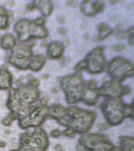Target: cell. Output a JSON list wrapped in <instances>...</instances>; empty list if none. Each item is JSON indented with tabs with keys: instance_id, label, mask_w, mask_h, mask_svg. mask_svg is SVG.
I'll use <instances>...</instances> for the list:
<instances>
[{
	"instance_id": "cell-1",
	"label": "cell",
	"mask_w": 134,
	"mask_h": 151,
	"mask_svg": "<svg viewBox=\"0 0 134 151\" xmlns=\"http://www.w3.org/2000/svg\"><path fill=\"white\" fill-rule=\"evenodd\" d=\"M67 112L69 117L68 127L81 134L89 130L96 118L95 113L81 109L76 106L69 107Z\"/></svg>"
},
{
	"instance_id": "cell-2",
	"label": "cell",
	"mask_w": 134,
	"mask_h": 151,
	"mask_svg": "<svg viewBox=\"0 0 134 151\" xmlns=\"http://www.w3.org/2000/svg\"><path fill=\"white\" fill-rule=\"evenodd\" d=\"M61 86L65 93L68 104L80 101L83 93V79L79 74H75L61 79Z\"/></svg>"
},
{
	"instance_id": "cell-3",
	"label": "cell",
	"mask_w": 134,
	"mask_h": 151,
	"mask_svg": "<svg viewBox=\"0 0 134 151\" xmlns=\"http://www.w3.org/2000/svg\"><path fill=\"white\" fill-rule=\"evenodd\" d=\"M15 28L19 34L18 39L22 42L26 41L31 37L43 38L47 35L45 29L36 22L22 20L16 24Z\"/></svg>"
},
{
	"instance_id": "cell-4",
	"label": "cell",
	"mask_w": 134,
	"mask_h": 151,
	"mask_svg": "<svg viewBox=\"0 0 134 151\" xmlns=\"http://www.w3.org/2000/svg\"><path fill=\"white\" fill-rule=\"evenodd\" d=\"M79 142L87 151H110L113 147L105 137L98 134L82 136Z\"/></svg>"
},
{
	"instance_id": "cell-5",
	"label": "cell",
	"mask_w": 134,
	"mask_h": 151,
	"mask_svg": "<svg viewBox=\"0 0 134 151\" xmlns=\"http://www.w3.org/2000/svg\"><path fill=\"white\" fill-rule=\"evenodd\" d=\"M20 142L22 146L43 151L48 148L49 145L48 135L41 128L36 129L33 133H24Z\"/></svg>"
},
{
	"instance_id": "cell-6",
	"label": "cell",
	"mask_w": 134,
	"mask_h": 151,
	"mask_svg": "<svg viewBox=\"0 0 134 151\" xmlns=\"http://www.w3.org/2000/svg\"><path fill=\"white\" fill-rule=\"evenodd\" d=\"M49 110V109L45 105H42L35 107L27 116L19 119V125L22 129L40 126L48 115Z\"/></svg>"
},
{
	"instance_id": "cell-7",
	"label": "cell",
	"mask_w": 134,
	"mask_h": 151,
	"mask_svg": "<svg viewBox=\"0 0 134 151\" xmlns=\"http://www.w3.org/2000/svg\"><path fill=\"white\" fill-rule=\"evenodd\" d=\"M108 68L111 76L117 80H122L125 76L132 75L133 73V67L131 64L120 58L112 60Z\"/></svg>"
},
{
	"instance_id": "cell-8",
	"label": "cell",
	"mask_w": 134,
	"mask_h": 151,
	"mask_svg": "<svg viewBox=\"0 0 134 151\" xmlns=\"http://www.w3.org/2000/svg\"><path fill=\"white\" fill-rule=\"evenodd\" d=\"M31 54V50L29 47L24 45H17L13 51L10 62L20 69H26L30 64L28 58Z\"/></svg>"
},
{
	"instance_id": "cell-9",
	"label": "cell",
	"mask_w": 134,
	"mask_h": 151,
	"mask_svg": "<svg viewBox=\"0 0 134 151\" xmlns=\"http://www.w3.org/2000/svg\"><path fill=\"white\" fill-rule=\"evenodd\" d=\"M102 50V48H96L87 55L86 61L88 63V69L89 73H100L104 68L106 61Z\"/></svg>"
},
{
	"instance_id": "cell-10",
	"label": "cell",
	"mask_w": 134,
	"mask_h": 151,
	"mask_svg": "<svg viewBox=\"0 0 134 151\" xmlns=\"http://www.w3.org/2000/svg\"><path fill=\"white\" fill-rule=\"evenodd\" d=\"M117 103L111 100H107L102 104L101 108L105 116L110 123H117V118L120 120V113L117 107Z\"/></svg>"
},
{
	"instance_id": "cell-11",
	"label": "cell",
	"mask_w": 134,
	"mask_h": 151,
	"mask_svg": "<svg viewBox=\"0 0 134 151\" xmlns=\"http://www.w3.org/2000/svg\"><path fill=\"white\" fill-rule=\"evenodd\" d=\"M18 90L22 101L28 104L35 102L39 97V91L31 86H24Z\"/></svg>"
},
{
	"instance_id": "cell-12",
	"label": "cell",
	"mask_w": 134,
	"mask_h": 151,
	"mask_svg": "<svg viewBox=\"0 0 134 151\" xmlns=\"http://www.w3.org/2000/svg\"><path fill=\"white\" fill-rule=\"evenodd\" d=\"M98 97V93L96 88L95 81H92L86 86L82 93L81 100L86 104L93 106L96 103Z\"/></svg>"
},
{
	"instance_id": "cell-13",
	"label": "cell",
	"mask_w": 134,
	"mask_h": 151,
	"mask_svg": "<svg viewBox=\"0 0 134 151\" xmlns=\"http://www.w3.org/2000/svg\"><path fill=\"white\" fill-rule=\"evenodd\" d=\"M121 91L119 86L113 81L105 83L99 90L100 94L104 96H116L120 94Z\"/></svg>"
},
{
	"instance_id": "cell-14",
	"label": "cell",
	"mask_w": 134,
	"mask_h": 151,
	"mask_svg": "<svg viewBox=\"0 0 134 151\" xmlns=\"http://www.w3.org/2000/svg\"><path fill=\"white\" fill-rule=\"evenodd\" d=\"M22 102L18 89H12L7 102V106L8 108L14 113L17 112Z\"/></svg>"
},
{
	"instance_id": "cell-15",
	"label": "cell",
	"mask_w": 134,
	"mask_h": 151,
	"mask_svg": "<svg viewBox=\"0 0 134 151\" xmlns=\"http://www.w3.org/2000/svg\"><path fill=\"white\" fill-rule=\"evenodd\" d=\"M12 76L11 74L5 69L0 70V89L10 88L12 85Z\"/></svg>"
},
{
	"instance_id": "cell-16",
	"label": "cell",
	"mask_w": 134,
	"mask_h": 151,
	"mask_svg": "<svg viewBox=\"0 0 134 151\" xmlns=\"http://www.w3.org/2000/svg\"><path fill=\"white\" fill-rule=\"evenodd\" d=\"M63 50V47L60 42H52L48 48V56L52 59L58 58L62 55Z\"/></svg>"
},
{
	"instance_id": "cell-17",
	"label": "cell",
	"mask_w": 134,
	"mask_h": 151,
	"mask_svg": "<svg viewBox=\"0 0 134 151\" xmlns=\"http://www.w3.org/2000/svg\"><path fill=\"white\" fill-rule=\"evenodd\" d=\"M49 114L51 118L59 120L65 116L66 111L61 105H53L49 108Z\"/></svg>"
},
{
	"instance_id": "cell-18",
	"label": "cell",
	"mask_w": 134,
	"mask_h": 151,
	"mask_svg": "<svg viewBox=\"0 0 134 151\" xmlns=\"http://www.w3.org/2000/svg\"><path fill=\"white\" fill-rule=\"evenodd\" d=\"M35 2V5L45 16H49L52 9V5L50 1H36Z\"/></svg>"
},
{
	"instance_id": "cell-19",
	"label": "cell",
	"mask_w": 134,
	"mask_h": 151,
	"mask_svg": "<svg viewBox=\"0 0 134 151\" xmlns=\"http://www.w3.org/2000/svg\"><path fill=\"white\" fill-rule=\"evenodd\" d=\"M15 42L13 35L11 34H7L2 39L1 47L4 49H10L15 45Z\"/></svg>"
},
{
	"instance_id": "cell-20",
	"label": "cell",
	"mask_w": 134,
	"mask_h": 151,
	"mask_svg": "<svg viewBox=\"0 0 134 151\" xmlns=\"http://www.w3.org/2000/svg\"><path fill=\"white\" fill-rule=\"evenodd\" d=\"M45 62L44 58L41 56L34 57L32 59L30 67L34 71L38 70L42 67Z\"/></svg>"
},
{
	"instance_id": "cell-21",
	"label": "cell",
	"mask_w": 134,
	"mask_h": 151,
	"mask_svg": "<svg viewBox=\"0 0 134 151\" xmlns=\"http://www.w3.org/2000/svg\"><path fill=\"white\" fill-rule=\"evenodd\" d=\"M81 10L85 14L88 15H93L95 14V10L91 1H85L81 7Z\"/></svg>"
},
{
	"instance_id": "cell-22",
	"label": "cell",
	"mask_w": 134,
	"mask_h": 151,
	"mask_svg": "<svg viewBox=\"0 0 134 151\" xmlns=\"http://www.w3.org/2000/svg\"><path fill=\"white\" fill-rule=\"evenodd\" d=\"M98 29L100 33V37L103 39L108 36L111 32L110 28L105 24H102L98 27Z\"/></svg>"
},
{
	"instance_id": "cell-23",
	"label": "cell",
	"mask_w": 134,
	"mask_h": 151,
	"mask_svg": "<svg viewBox=\"0 0 134 151\" xmlns=\"http://www.w3.org/2000/svg\"><path fill=\"white\" fill-rule=\"evenodd\" d=\"M8 23V17L3 8H0V28L6 27Z\"/></svg>"
},
{
	"instance_id": "cell-24",
	"label": "cell",
	"mask_w": 134,
	"mask_h": 151,
	"mask_svg": "<svg viewBox=\"0 0 134 151\" xmlns=\"http://www.w3.org/2000/svg\"><path fill=\"white\" fill-rule=\"evenodd\" d=\"M124 142L122 145L123 151H134V140H129Z\"/></svg>"
},
{
	"instance_id": "cell-25",
	"label": "cell",
	"mask_w": 134,
	"mask_h": 151,
	"mask_svg": "<svg viewBox=\"0 0 134 151\" xmlns=\"http://www.w3.org/2000/svg\"><path fill=\"white\" fill-rule=\"evenodd\" d=\"M30 106L28 104H24L21 106L18 111V113L19 116H24L28 113L30 109Z\"/></svg>"
},
{
	"instance_id": "cell-26",
	"label": "cell",
	"mask_w": 134,
	"mask_h": 151,
	"mask_svg": "<svg viewBox=\"0 0 134 151\" xmlns=\"http://www.w3.org/2000/svg\"><path fill=\"white\" fill-rule=\"evenodd\" d=\"M104 2L102 1H98L95 2L94 5V8L95 10L97 11L99 13L103 12L104 8Z\"/></svg>"
},
{
	"instance_id": "cell-27",
	"label": "cell",
	"mask_w": 134,
	"mask_h": 151,
	"mask_svg": "<svg viewBox=\"0 0 134 151\" xmlns=\"http://www.w3.org/2000/svg\"><path fill=\"white\" fill-rule=\"evenodd\" d=\"M87 65V62L86 61H81L78 64L75 68V70L76 71H79L83 69L86 67Z\"/></svg>"
},
{
	"instance_id": "cell-28",
	"label": "cell",
	"mask_w": 134,
	"mask_h": 151,
	"mask_svg": "<svg viewBox=\"0 0 134 151\" xmlns=\"http://www.w3.org/2000/svg\"><path fill=\"white\" fill-rule=\"evenodd\" d=\"M75 132L73 129H69L66 130L63 132V135L69 137L73 138L75 136Z\"/></svg>"
},
{
	"instance_id": "cell-29",
	"label": "cell",
	"mask_w": 134,
	"mask_h": 151,
	"mask_svg": "<svg viewBox=\"0 0 134 151\" xmlns=\"http://www.w3.org/2000/svg\"><path fill=\"white\" fill-rule=\"evenodd\" d=\"M60 134H61V133H60V131L57 129L54 130L51 133V135L53 137H57L59 136Z\"/></svg>"
},
{
	"instance_id": "cell-30",
	"label": "cell",
	"mask_w": 134,
	"mask_h": 151,
	"mask_svg": "<svg viewBox=\"0 0 134 151\" xmlns=\"http://www.w3.org/2000/svg\"><path fill=\"white\" fill-rule=\"evenodd\" d=\"M19 151H44L42 150L35 149L30 148H26V147H22L21 149H20Z\"/></svg>"
},
{
	"instance_id": "cell-31",
	"label": "cell",
	"mask_w": 134,
	"mask_h": 151,
	"mask_svg": "<svg viewBox=\"0 0 134 151\" xmlns=\"http://www.w3.org/2000/svg\"><path fill=\"white\" fill-rule=\"evenodd\" d=\"M30 84L32 86H35V87H37L38 86L39 82L38 80H34L30 81Z\"/></svg>"
},
{
	"instance_id": "cell-32",
	"label": "cell",
	"mask_w": 134,
	"mask_h": 151,
	"mask_svg": "<svg viewBox=\"0 0 134 151\" xmlns=\"http://www.w3.org/2000/svg\"><path fill=\"white\" fill-rule=\"evenodd\" d=\"M36 23L37 24H38L40 25H42L44 23V20L42 18H41L38 19L36 21H35Z\"/></svg>"
},
{
	"instance_id": "cell-33",
	"label": "cell",
	"mask_w": 134,
	"mask_h": 151,
	"mask_svg": "<svg viewBox=\"0 0 134 151\" xmlns=\"http://www.w3.org/2000/svg\"><path fill=\"white\" fill-rule=\"evenodd\" d=\"M3 123L7 126H10L11 124V122L9 119H4L3 121Z\"/></svg>"
},
{
	"instance_id": "cell-34",
	"label": "cell",
	"mask_w": 134,
	"mask_h": 151,
	"mask_svg": "<svg viewBox=\"0 0 134 151\" xmlns=\"http://www.w3.org/2000/svg\"><path fill=\"white\" fill-rule=\"evenodd\" d=\"M123 47L122 45H118L115 47V49L117 51H120L123 49Z\"/></svg>"
},
{
	"instance_id": "cell-35",
	"label": "cell",
	"mask_w": 134,
	"mask_h": 151,
	"mask_svg": "<svg viewBox=\"0 0 134 151\" xmlns=\"http://www.w3.org/2000/svg\"><path fill=\"white\" fill-rule=\"evenodd\" d=\"M8 119L10 120H15L16 119V116L14 113H11L9 114V116L8 117Z\"/></svg>"
},
{
	"instance_id": "cell-36",
	"label": "cell",
	"mask_w": 134,
	"mask_h": 151,
	"mask_svg": "<svg viewBox=\"0 0 134 151\" xmlns=\"http://www.w3.org/2000/svg\"><path fill=\"white\" fill-rule=\"evenodd\" d=\"M58 20L59 22L60 23H61V24H63L64 23V19H63L62 17L60 16L58 18Z\"/></svg>"
},
{
	"instance_id": "cell-37",
	"label": "cell",
	"mask_w": 134,
	"mask_h": 151,
	"mask_svg": "<svg viewBox=\"0 0 134 151\" xmlns=\"http://www.w3.org/2000/svg\"><path fill=\"white\" fill-rule=\"evenodd\" d=\"M59 32L61 34H65L67 33V30L66 29H64V28H61L59 30Z\"/></svg>"
},
{
	"instance_id": "cell-38",
	"label": "cell",
	"mask_w": 134,
	"mask_h": 151,
	"mask_svg": "<svg viewBox=\"0 0 134 151\" xmlns=\"http://www.w3.org/2000/svg\"><path fill=\"white\" fill-rule=\"evenodd\" d=\"M28 8L29 10H32V9H34V4H30L28 5Z\"/></svg>"
},
{
	"instance_id": "cell-39",
	"label": "cell",
	"mask_w": 134,
	"mask_h": 151,
	"mask_svg": "<svg viewBox=\"0 0 134 151\" xmlns=\"http://www.w3.org/2000/svg\"><path fill=\"white\" fill-rule=\"evenodd\" d=\"M66 38L65 39L64 41V45H65L66 46H68L69 44V40H68V39L66 37Z\"/></svg>"
},
{
	"instance_id": "cell-40",
	"label": "cell",
	"mask_w": 134,
	"mask_h": 151,
	"mask_svg": "<svg viewBox=\"0 0 134 151\" xmlns=\"http://www.w3.org/2000/svg\"><path fill=\"white\" fill-rule=\"evenodd\" d=\"M129 43L131 45H134V36L130 38L129 40Z\"/></svg>"
},
{
	"instance_id": "cell-41",
	"label": "cell",
	"mask_w": 134,
	"mask_h": 151,
	"mask_svg": "<svg viewBox=\"0 0 134 151\" xmlns=\"http://www.w3.org/2000/svg\"><path fill=\"white\" fill-rule=\"evenodd\" d=\"M127 35V34L126 33H122V34H120L118 35V37H120V38H123L125 37L126 35Z\"/></svg>"
},
{
	"instance_id": "cell-42",
	"label": "cell",
	"mask_w": 134,
	"mask_h": 151,
	"mask_svg": "<svg viewBox=\"0 0 134 151\" xmlns=\"http://www.w3.org/2000/svg\"><path fill=\"white\" fill-rule=\"evenodd\" d=\"M15 83H16V84L17 85V86H21V85H22L21 81H19V80H16Z\"/></svg>"
},
{
	"instance_id": "cell-43",
	"label": "cell",
	"mask_w": 134,
	"mask_h": 151,
	"mask_svg": "<svg viewBox=\"0 0 134 151\" xmlns=\"http://www.w3.org/2000/svg\"><path fill=\"white\" fill-rule=\"evenodd\" d=\"M129 32L131 33V34H134V27L131 29H129Z\"/></svg>"
},
{
	"instance_id": "cell-44",
	"label": "cell",
	"mask_w": 134,
	"mask_h": 151,
	"mask_svg": "<svg viewBox=\"0 0 134 151\" xmlns=\"http://www.w3.org/2000/svg\"><path fill=\"white\" fill-rule=\"evenodd\" d=\"M42 46L43 47H46V46H47V43H46V42H43L42 43Z\"/></svg>"
},
{
	"instance_id": "cell-45",
	"label": "cell",
	"mask_w": 134,
	"mask_h": 151,
	"mask_svg": "<svg viewBox=\"0 0 134 151\" xmlns=\"http://www.w3.org/2000/svg\"><path fill=\"white\" fill-rule=\"evenodd\" d=\"M6 144L4 142H1L0 143V146H1V147H4V146H5Z\"/></svg>"
},
{
	"instance_id": "cell-46",
	"label": "cell",
	"mask_w": 134,
	"mask_h": 151,
	"mask_svg": "<svg viewBox=\"0 0 134 151\" xmlns=\"http://www.w3.org/2000/svg\"><path fill=\"white\" fill-rule=\"evenodd\" d=\"M27 77H28V79H31L32 78H33V76L31 74H28V76H27Z\"/></svg>"
},
{
	"instance_id": "cell-47",
	"label": "cell",
	"mask_w": 134,
	"mask_h": 151,
	"mask_svg": "<svg viewBox=\"0 0 134 151\" xmlns=\"http://www.w3.org/2000/svg\"><path fill=\"white\" fill-rule=\"evenodd\" d=\"M78 4L77 2H76V1H74L73 2V7H76L77 6Z\"/></svg>"
},
{
	"instance_id": "cell-48",
	"label": "cell",
	"mask_w": 134,
	"mask_h": 151,
	"mask_svg": "<svg viewBox=\"0 0 134 151\" xmlns=\"http://www.w3.org/2000/svg\"><path fill=\"white\" fill-rule=\"evenodd\" d=\"M123 27L122 26H119L118 27V30H121L123 29Z\"/></svg>"
},
{
	"instance_id": "cell-49",
	"label": "cell",
	"mask_w": 134,
	"mask_h": 151,
	"mask_svg": "<svg viewBox=\"0 0 134 151\" xmlns=\"http://www.w3.org/2000/svg\"><path fill=\"white\" fill-rule=\"evenodd\" d=\"M89 37V35H88V34H86L84 36V37L85 38H88Z\"/></svg>"
},
{
	"instance_id": "cell-50",
	"label": "cell",
	"mask_w": 134,
	"mask_h": 151,
	"mask_svg": "<svg viewBox=\"0 0 134 151\" xmlns=\"http://www.w3.org/2000/svg\"><path fill=\"white\" fill-rule=\"evenodd\" d=\"M72 2H73L72 1H68V4H71L72 3Z\"/></svg>"
},
{
	"instance_id": "cell-51",
	"label": "cell",
	"mask_w": 134,
	"mask_h": 151,
	"mask_svg": "<svg viewBox=\"0 0 134 151\" xmlns=\"http://www.w3.org/2000/svg\"><path fill=\"white\" fill-rule=\"evenodd\" d=\"M110 2H112V3L114 4V3H116V1H110Z\"/></svg>"
},
{
	"instance_id": "cell-52",
	"label": "cell",
	"mask_w": 134,
	"mask_h": 151,
	"mask_svg": "<svg viewBox=\"0 0 134 151\" xmlns=\"http://www.w3.org/2000/svg\"><path fill=\"white\" fill-rule=\"evenodd\" d=\"M10 151H18L17 150H11Z\"/></svg>"
}]
</instances>
